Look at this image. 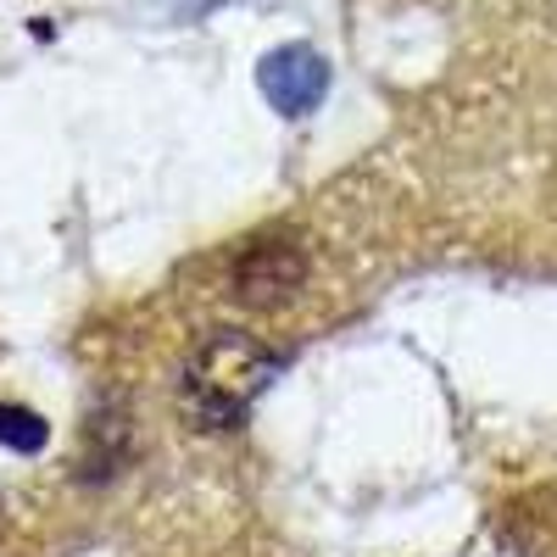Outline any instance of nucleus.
<instances>
[{
  "label": "nucleus",
  "mask_w": 557,
  "mask_h": 557,
  "mask_svg": "<svg viewBox=\"0 0 557 557\" xmlns=\"http://www.w3.org/2000/svg\"><path fill=\"white\" fill-rule=\"evenodd\" d=\"M268 374H273L268 346H257L240 330H212L184 362V407L196 412L201 430H228L262 396Z\"/></svg>",
  "instance_id": "nucleus-1"
},
{
  "label": "nucleus",
  "mask_w": 557,
  "mask_h": 557,
  "mask_svg": "<svg viewBox=\"0 0 557 557\" xmlns=\"http://www.w3.org/2000/svg\"><path fill=\"white\" fill-rule=\"evenodd\" d=\"M257 78H262V96L285 117L312 112L323 101V89H330V67H323V57L307 51V45H285V51H273Z\"/></svg>",
  "instance_id": "nucleus-2"
},
{
  "label": "nucleus",
  "mask_w": 557,
  "mask_h": 557,
  "mask_svg": "<svg viewBox=\"0 0 557 557\" xmlns=\"http://www.w3.org/2000/svg\"><path fill=\"white\" fill-rule=\"evenodd\" d=\"M235 285H240L246 301L290 296V290L301 285V257H296V246H273V240L251 246V251L240 257V268H235Z\"/></svg>",
  "instance_id": "nucleus-3"
},
{
  "label": "nucleus",
  "mask_w": 557,
  "mask_h": 557,
  "mask_svg": "<svg viewBox=\"0 0 557 557\" xmlns=\"http://www.w3.org/2000/svg\"><path fill=\"white\" fill-rule=\"evenodd\" d=\"M45 418L28 412V407H0V446H12V451H39L45 446Z\"/></svg>",
  "instance_id": "nucleus-4"
}]
</instances>
